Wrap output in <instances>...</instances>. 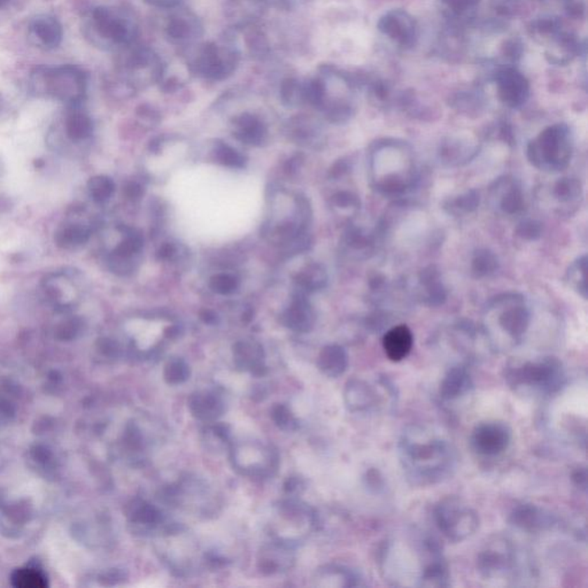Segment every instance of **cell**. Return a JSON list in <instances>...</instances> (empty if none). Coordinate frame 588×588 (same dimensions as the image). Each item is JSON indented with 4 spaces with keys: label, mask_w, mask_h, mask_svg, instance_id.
Instances as JSON below:
<instances>
[{
    "label": "cell",
    "mask_w": 588,
    "mask_h": 588,
    "mask_svg": "<svg viewBox=\"0 0 588 588\" xmlns=\"http://www.w3.org/2000/svg\"><path fill=\"white\" fill-rule=\"evenodd\" d=\"M149 1H151L153 5H156V6L169 7L174 6L179 0H149Z\"/></svg>",
    "instance_id": "obj_61"
},
{
    "label": "cell",
    "mask_w": 588,
    "mask_h": 588,
    "mask_svg": "<svg viewBox=\"0 0 588 588\" xmlns=\"http://www.w3.org/2000/svg\"><path fill=\"white\" fill-rule=\"evenodd\" d=\"M210 287L219 294H230L238 287V280L226 274H219L210 280Z\"/></svg>",
    "instance_id": "obj_46"
},
{
    "label": "cell",
    "mask_w": 588,
    "mask_h": 588,
    "mask_svg": "<svg viewBox=\"0 0 588 588\" xmlns=\"http://www.w3.org/2000/svg\"><path fill=\"white\" fill-rule=\"evenodd\" d=\"M332 203L334 206L341 210H352L356 213L360 210V200L357 196L352 192L341 191L334 194L332 197Z\"/></svg>",
    "instance_id": "obj_47"
},
{
    "label": "cell",
    "mask_w": 588,
    "mask_h": 588,
    "mask_svg": "<svg viewBox=\"0 0 588 588\" xmlns=\"http://www.w3.org/2000/svg\"><path fill=\"white\" fill-rule=\"evenodd\" d=\"M143 188L137 183H130L128 184L124 189V194L127 196L128 199L130 200H137L142 196H143Z\"/></svg>",
    "instance_id": "obj_55"
},
{
    "label": "cell",
    "mask_w": 588,
    "mask_h": 588,
    "mask_svg": "<svg viewBox=\"0 0 588 588\" xmlns=\"http://www.w3.org/2000/svg\"><path fill=\"white\" fill-rule=\"evenodd\" d=\"M93 26L99 37L114 44H127L131 39V30L127 21L107 7H98L93 11Z\"/></svg>",
    "instance_id": "obj_15"
},
{
    "label": "cell",
    "mask_w": 588,
    "mask_h": 588,
    "mask_svg": "<svg viewBox=\"0 0 588 588\" xmlns=\"http://www.w3.org/2000/svg\"><path fill=\"white\" fill-rule=\"evenodd\" d=\"M479 152L477 144L467 140L449 138L442 142L439 147L438 156L440 163L447 167H460L470 163Z\"/></svg>",
    "instance_id": "obj_19"
},
{
    "label": "cell",
    "mask_w": 588,
    "mask_h": 588,
    "mask_svg": "<svg viewBox=\"0 0 588 588\" xmlns=\"http://www.w3.org/2000/svg\"><path fill=\"white\" fill-rule=\"evenodd\" d=\"M273 417H274L276 424H278L282 429H292L293 425L296 424L294 417L292 416V413L285 406H278V407L275 408L274 411H273Z\"/></svg>",
    "instance_id": "obj_52"
},
{
    "label": "cell",
    "mask_w": 588,
    "mask_h": 588,
    "mask_svg": "<svg viewBox=\"0 0 588 588\" xmlns=\"http://www.w3.org/2000/svg\"><path fill=\"white\" fill-rule=\"evenodd\" d=\"M498 197L499 208L507 215H516L524 210V194L521 191V185L515 179L502 178L495 182V188L492 189Z\"/></svg>",
    "instance_id": "obj_21"
},
{
    "label": "cell",
    "mask_w": 588,
    "mask_h": 588,
    "mask_svg": "<svg viewBox=\"0 0 588 588\" xmlns=\"http://www.w3.org/2000/svg\"><path fill=\"white\" fill-rule=\"evenodd\" d=\"M132 519L135 523L144 525L147 530L158 528L163 523V512L156 506L150 503L140 502L138 507H135Z\"/></svg>",
    "instance_id": "obj_37"
},
{
    "label": "cell",
    "mask_w": 588,
    "mask_h": 588,
    "mask_svg": "<svg viewBox=\"0 0 588 588\" xmlns=\"http://www.w3.org/2000/svg\"><path fill=\"white\" fill-rule=\"evenodd\" d=\"M542 233H544L542 223L537 219H524L516 228V235H519V238L528 240V242L538 240L542 235Z\"/></svg>",
    "instance_id": "obj_44"
},
{
    "label": "cell",
    "mask_w": 588,
    "mask_h": 588,
    "mask_svg": "<svg viewBox=\"0 0 588 588\" xmlns=\"http://www.w3.org/2000/svg\"><path fill=\"white\" fill-rule=\"evenodd\" d=\"M507 384L524 395L550 397L556 395L566 383L562 362L556 357L509 363L505 369Z\"/></svg>",
    "instance_id": "obj_3"
},
{
    "label": "cell",
    "mask_w": 588,
    "mask_h": 588,
    "mask_svg": "<svg viewBox=\"0 0 588 588\" xmlns=\"http://www.w3.org/2000/svg\"><path fill=\"white\" fill-rule=\"evenodd\" d=\"M165 379L168 384H181L190 376V369L183 360L175 359L169 361L165 367Z\"/></svg>",
    "instance_id": "obj_42"
},
{
    "label": "cell",
    "mask_w": 588,
    "mask_h": 588,
    "mask_svg": "<svg viewBox=\"0 0 588 588\" xmlns=\"http://www.w3.org/2000/svg\"><path fill=\"white\" fill-rule=\"evenodd\" d=\"M378 29L379 32L402 48H411L416 43V22L406 11H390L379 20Z\"/></svg>",
    "instance_id": "obj_11"
},
{
    "label": "cell",
    "mask_w": 588,
    "mask_h": 588,
    "mask_svg": "<svg viewBox=\"0 0 588 588\" xmlns=\"http://www.w3.org/2000/svg\"><path fill=\"white\" fill-rule=\"evenodd\" d=\"M68 137L75 142L86 139L93 135V124L88 115L75 113L70 115L66 123Z\"/></svg>",
    "instance_id": "obj_35"
},
{
    "label": "cell",
    "mask_w": 588,
    "mask_h": 588,
    "mask_svg": "<svg viewBox=\"0 0 588 588\" xmlns=\"http://www.w3.org/2000/svg\"><path fill=\"white\" fill-rule=\"evenodd\" d=\"M506 53L508 57L515 59L521 55V45L517 44L515 41H510L507 43Z\"/></svg>",
    "instance_id": "obj_58"
},
{
    "label": "cell",
    "mask_w": 588,
    "mask_h": 588,
    "mask_svg": "<svg viewBox=\"0 0 588 588\" xmlns=\"http://www.w3.org/2000/svg\"><path fill=\"white\" fill-rule=\"evenodd\" d=\"M474 388V378L465 364L455 363L447 370L439 388L444 401H455L469 395Z\"/></svg>",
    "instance_id": "obj_16"
},
{
    "label": "cell",
    "mask_w": 588,
    "mask_h": 588,
    "mask_svg": "<svg viewBox=\"0 0 588 588\" xmlns=\"http://www.w3.org/2000/svg\"><path fill=\"white\" fill-rule=\"evenodd\" d=\"M413 336L407 325H395L384 334L383 348L388 359L393 362H400L406 359L413 350Z\"/></svg>",
    "instance_id": "obj_18"
},
{
    "label": "cell",
    "mask_w": 588,
    "mask_h": 588,
    "mask_svg": "<svg viewBox=\"0 0 588 588\" xmlns=\"http://www.w3.org/2000/svg\"><path fill=\"white\" fill-rule=\"evenodd\" d=\"M30 35L34 37L37 45L51 50L61 44L64 32L60 22L55 18L41 15L36 18L30 25Z\"/></svg>",
    "instance_id": "obj_23"
},
{
    "label": "cell",
    "mask_w": 588,
    "mask_h": 588,
    "mask_svg": "<svg viewBox=\"0 0 588 588\" xmlns=\"http://www.w3.org/2000/svg\"><path fill=\"white\" fill-rule=\"evenodd\" d=\"M509 523L514 528L528 533L547 531L556 525L557 519L552 512L533 503H519L509 514Z\"/></svg>",
    "instance_id": "obj_12"
},
{
    "label": "cell",
    "mask_w": 588,
    "mask_h": 588,
    "mask_svg": "<svg viewBox=\"0 0 588 588\" xmlns=\"http://www.w3.org/2000/svg\"><path fill=\"white\" fill-rule=\"evenodd\" d=\"M192 34L191 25L182 18L172 19L169 23L168 35L174 39H185Z\"/></svg>",
    "instance_id": "obj_49"
},
{
    "label": "cell",
    "mask_w": 588,
    "mask_h": 588,
    "mask_svg": "<svg viewBox=\"0 0 588 588\" xmlns=\"http://www.w3.org/2000/svg\"><path fill=\"white\" fill-rule=\"evenodd\" d=\"M8 3H10V0H0V8L5 6V5Z\"/></svg>",
    "instance_id": "obj_62"
},
{
    "label": "cell",
    "mask_w": 588,
    "mask_h": 588,
    "mask_svg": "<svg viewBox=\"0 0 588 588\" xmlns=\"http://www.w3.org/2000/svg\"><path fill=\"white\" fill-rule=\"evenodd\" d=\"M282 96L285 102L296 104L303 99V89L294 81H287L282 88Z\"/></svg>",
    "instance_id": "obj_50"
},
{
    "label": "cell",
    "mask_w": 588,
    "mask_h": 588,
    "mask_svg": "<svg viewBox=\"0 0 588 588\" xmlns=\"http://www.w3.org/2000/svg\"><path fill=\"white\" fill-rule=\"evenodd\" d=\"M296 282L306 291H318L327 285L328 276L321 266L313 264L302 271L296 278Z\"/></svg>",
    "instance_id": "obj_36"
},
{
    "label": "cell",
    "mask_w": 588,
    "mask_h": 588,
    "mask_svg": "<svg viewBox=\"0 0 588 588\" xmlns=\"http://www.w3.org/2000/svg\"><path fill=\"white\" fill-rule=\"evenodd\" d=\"M418 294L421 301L428 307H439L447 300V289L442 283V274L436 266H429L418 276Z\"/></svg>",
    "instance_id": "obj_17"
},
{
    "label": "cell",
    "mask_w": 588,
    "mask_h": 588,
    "mask_svg": "<svg viewBox=\"0 0 588 588\" xmlns=\"http://www.w3.org/2000/svg\"><path fill=\"white\" fill-rule=\"evenodd\" d=\"M433 519L439 532L451 542H461L474 535L479 528V516L458 496H446L433 509Z\"/></svg>",
    "instance_id": "obj_6"
},
{
    "label": "cell",
    "mask_w": 588,
    "mask_h": 588,
    "mask_svg": "<svg viewBox=\"0 0 588 588\" xmlns=\"http://www.w3.org/2000/svg\"><path fill=\"white\" fill-rule=\"evenodd\" d=\"M316 585L322 587H360L363 579L354 570L341 566H328L318 570L315 575Z\"/></svg>",
    "instance_id": "obj_22"
},
{
    "label": "cell",
    "mask_w": 588,
    "mask_h": 588,
    "mask_svg": "<svg viewBox=\"0 0 588 588\" xmlns=\"http://www.w3.org/2000/svg\"><path fill=\"white\" fill-rule=\"evenodd\" d=\"M217 156L222 165L233 167V168H242L245 163V159L237 151L228 145H219L217 147Z\"/></svg>",
    "instance_id": "obj_45"
},
{
    "label": "cell",
    "mask_w": 588,
    "mask_h": 588,
    "mask_svg": "<svg viewBox=\"0 0 588 588\" xmlns=\"http://www.w3.org/2000/svg\"><path fill=\"white\" fill-rule=\"evenodd\" d=\"M487 307L501 310L498 317L500 328L512 341H521L531 323V314L524 299L519 294L508 293L493 298Z\"/></svg>",
    "instance_id": "obj_9"
},
{
    "label": "cell",
    "mask_w": 588,
    "mask_h": 588,
    "mask_svg": "<svg viewBox=\"0 0 588 588\" xmlns=\"http://www.w3.org/2000/svg\"><path fill=\"white\" fill-rule=\"evenodd\" d=\"M90 194L96 203H104L111 198L114 192V182L107 176H96L88 183Z\"/></svg>",
    "instance_id": "obj_40"
},
{
    "label": "cell",
    "mask_w": 588,
    "mask_h": 588,
    "mask_svg": "<svg viewBox=\"0 0 588 588\" xmlns=\"http://www.w3.org/2000/svg\"><path fill=\"white\" fill-rule=\"evenodd\" d=\"M77 328L78 327H77L76 321H68L64 324L61 325L59 331H57V334L61 339H70L76 334Z\"/></svg>",
    "instance_id": "obj_54"
},
{
    "label": "cell",
    "mask_w": 588,
    "mask_h": 588,
    "mask_svg": "<svg viewBox=\"0 0 588 588\" xmlns=\"http://www.w3.org/2000/svg\"><path fill=\"white\" fill-rule=\"evenodd\" d=\"M345 242L354 251L368 257L375 246V238L371 233L361 228H350L345 235Z\"/></svg>",
    "instance_id": "obj_38"
},
{
    "label": "cell",
    "mask_w": 588,
    "mask_h": 588,
    "mask_svg": "<svg viewBox=\"0 0 588 588\" xmlns=\"http://www.w3.org/2000/svg\"><path fill=\"white\" fill-rule=\"evenodd\" d=\"M560 21L555 18H544L534 22V30L541 35H556L560 32Z\"/></svg>",
    "instance_id": "obj_51"
},
{
    "label": "cell",
    "mask_w": 588,
    "mask_h": 588,
    "mask_svg": "<svg viewBox=\"0 0 588 588\" xmlns=\"http://www.w3.org/2000/svg\"><path fill=\"white\" fill-rule=\"evenodd\" d=\"M317 366L323 374L337 378L345 374L348 367V355L341 345H328L318 355Z\"/></svg>",
    "instance_id": "obj_25"
},
{
    "label": "cell",
    "mask_w": 588,
    "mask_h": 588,
    "mask_svg": "<svg viewBox=\"0 0 588 588\" xmlns=\"http://www.w3.org/2000/svg\"><path fill=\"white\" fill-rule=\"evenodd\" d=\"M200 318L207 324H214L217 321V316L212 310H204L200 313Z\"/></svg>",
    "instance_id": "obj_60"
},
{
    "label": "cell",
    "mask_w": 588,
    "mask_h": 588,
    "mask_svg": "<svg viewBox=\"0 0 588 588\" xmlns=\"http://www.w3.org/2000/svg\"><path fill=\"white\" fill-rule=\"evenodd\" d=\"M174 253H175V246L169 244V242H165V245L161 246L158 251V258L168 260V259L172 258Z\"/></svg>",
    "instance_id": "obj_57"
},
{
    "label": "cell",
    "mask_w": 588,
    "mask_h": 588,
    "mask_svg": "<svg viewBox=\"0 0 588 588\" xmlns=\"http://www.w3.org/2000/svg\"><path fill=\"white\" fill-rule=\"evenodd\" d=\"M476 566L481 578L505 585L516 586L528 573L514 542L502 535H494L485 542Z\"/></svg>",
    "instance_id": "obj_4"
},
{
    "label": "cell",
    "mask_w": 588,
    "mask_h": 588,
    "mask_svg": "<svg viewBox=\"0 0 588 588\" xmlns=\"http://www.w3.org/2000/svg\"><path fill=\"white\" fill-rule=\"evenodd\" d=\"M573 481L575 486L585 492L587 487V474L585 467H579L573 472Z\"/></svg>",
    "instance_id": "obj_53"
},
{
    "label": "cell",
    "mask_w": 588,
    "mask_h": 588,
    "mask_svg": "<svg viewBox=\"0 0 588 588\" xmlns=\"http://www.w3.org/2000/svg\"><path fill=\"white\" fill-rule=\"evenodd\" d=\"M347 170H348V165L345 161H339L334 165V168L331 170V174L334 177H339V176L343 175Z\"/></svg>",
    "instance_id": "obj_59"
},
{
    "label": "cell",
    "mask_w": 588,
    "mask_h": 588,
    "mask_svg": "<svg viewBox=\"0 0 588 588\" xmlns=\"http://www.w3.org/2000/svg\"><path fill=\"white\" fill-rule=\"evenodd\" d=\"M238 132L235 137L246 144H259L262 142L264 136V129L258 118L253 115L244 114L235 120Z\"/></svg>",
    "instance_id": "obj_34"
},
{
    "label": "cell",
    "mask_w": 588,
    "mask_h": 588,
    "mask_svg": "<svg viewBox=\"0 0 588 588\" xmlns=\"http://www.w3.org/2000/svg\"><path fill=\"white\" fill-rule=\"evenodd\" d=\"M573 153V134L564 123L541 131L528 145L526 156L533 167L542 172H559L568 168Z\"/></svg>",
    "instance_id": "obj_5"
},
{
    "label": "cell",
    "mask_w": 588,
    "mask_h": 588,
    "mask_svg": "<svg viewBox=\"0 0 588 588\" xmlns=\"http://www.w3.org/2000/svg\"><path fill=\"white\" fill-rule=\"evenodd\" d=\"M89 238V230L80 226H71L59 231L55 235V242L61 247H76L86 244Z\"/></svg>",
    "instance_id": "obj_39"
},
{
    "label": "cell",
    "mask_w": 588,
    "mask_h": 588,
    "mask_svg": "<svg viewBox=\"0 0 588 588\" xmlns=\"http://www.w3.org/2000/svg\"><path fill=\"white\" fill-rule=\"evenodd\" d=\"M372 183L377 191L400 196L413 188L417 181L413 152L406 142L378 140L370 156Z\"/></svg>",
    "instance_id": "obj_2"
},
{
    "label": "cell",
    "mask_w": 588,
    "mask_h": 588,
    "mask_svg": "<svg viewBox=\"0 0 588 588\" xmlns=\"http://www.w3.org/2000/svg\"><path fill=\"white\" fill-rule=\"evenodd\" d=\"M223 55L224 53L215 45H208L201 52L200 57H198V70L210 78H222L226 73H229L233 66V61L230 59L226 60Z\"/></svg>",
    "instance_id": "obj_24"
},
{
    "label": "cell",
    "mask_w": 588,
    "mask_h": 588,
    "mask_svg": "<svg viewBox=\"0 0 588 588\" xmlns=\"http://www.w3.org/2000/svg\"><path fill=\"white\" fill-rule=\"evenodd\" d=\"M495 81L500 100L507 107L519 109L524 105L530 96V84L521 71L515 68L500 70Z\"/></svg>",
    "instance_id": "obj_13"
},
{
    "label": "cell",
    "mask_w": 588,
    "mask_h": 588,
    "mask_svg": "<svg viewBox=\"0 0 588 588\" xmlns=\"http://www.w3.org/2000/svg\"><path fill=\"white\" fill-rule=\"evenodd\" d=\"M143 247V238L137 233H128L127 238L115 248L114 255L118 259H129Z\"/></svg>",
    "instance_id": "obj_43"
},
{
    "label": "cell",
    "mask_w": 588,
    "mask_h": 588,
    "mask_svg": "<svg viewBox=\"0 0 588 588\" xmlns=\"http://www.w3.org/2000/svg\"><path fill=\"white\" fill-rule=\"evenodd\" d=\"M556 43L547 51L548 60L553 64H566L578 55V43L569 34H556Z\"/></svg>",
    "instance_id": "obj_30"
},
{
    "label": "cell",
    "mask_w": 588,
    "mask_h": 588,
    "mask_svg": "<svg viewBox=\"0 0 588 588\" xmlns=\"http://www.w3.org/2000/svg\"><path fill=\"white\" fill-rule=\"evenodd\" d=\"M499 269V259L488 248H479L471 259V273L476 278L491 276Z\"/></svg>",
    "instance_id": "obj_32"
},
{
    "label": "cell",
    "mask_w": 588,
    "mask_h": 588,
    "mask_svg": "<svg viewBox=\"0 0 588 588\" xmlns=\"http://www.w3.org/2000/svg\"><path fill=\"white\" fill-rule=\"evenodd\" d=\"M568 1H570V0H568Z\"/></svg>",
    "instance_id": "obj_63"
},
{
    "label": "cell",
    "mask_w": 588,
    "mask_h": 588,
    "mask_svg": "<svg viewBox=\"0 0 588 588\" xmlns=\"http://www.w3.org/2000/svg\"><path fill=\"white\" fill-rule=\"evenodd\" d=\"M582 186L578 178L563 177L553 185L552 196L557 204L562 206L577 205L582 198Z\"/></svg>",
    "instance_id": "obj_29"
},
{
    "label": "cell",
    "mask_w": 588,
    "mask_h": 588,
    "mask_svg": "<svg viewBox=\"0 0 588 588\" xmlns=\"http://www.w3.org/2000/svg\"><path fill=\"white\" fill-rule=\"evenodd\" d=\"M451 15L461 16L474 10L479 4V0H440Z\"/></svg>",
    "instance_id": "obj_48"
},
{
    "label": "cell",
    "mask_w": 588,
    "mask_h": 588,
    "mask_svg": "<svg viewBox=\"0 0 588 588\" xmlns=\"http://www.w3.org/2000/svg\"><path fill=\"white\" fill-rule=\"evenodd\" d=\"M479 203V193L476 190H469L460 196L447 199L444 203V210L453 217H465L476 212Z\"/></svg>",
    "instance_id": "obj_31"
},
{
    "label": "cell",
    "mask_w": 588,
    "mask_h": 588,
    "mask_svg": "<svg viewBox=\"0 0 588 588\" xmlns=\"http://www.w3.org/2000/svg\"><path fill=\"white\" fill-rule=\"evenodd\" d=\"M12 582L15 587L44 588L48 585L44 575L34 569H20L12 577Z\"/></svg>",
    "instance_id": "obj_41"
},
{
    "label": "cell",
    "mask_w": 588,
    "mask_h": 588,
    "mask_svg": "<svg viewBox=\"0 0 588 588\" xmlns=\"http://www.w3.org/2000/svg\"><path fill=\"white\" fill-rule=\"evenodd\" d=\"M32 88L35 93L51 95L64 102H78L86 93V75L74 66L39 68L32 73Z\"/></svg>",
    "instance_id": "obj_7"
},
{
    "label": "cell",
    "mask_w": 588,
    "mask_h": 588,
    "mask_svg": "<svg viewBox=\"0 0 588 588\" xmlns=\"http://www.w3.org/2000/svg\"><path fill=\"white\" fill-rule=\"evenodd\" d=\"M292 561L289 544L283 541H277L271 546L264 548L262 552V559L260 560L261 570L269 573H275L282 569L289 568V562Z\"/></svg>",
    "instance_id": "obj_28"
},
{
    "label": "cell",
    "mask_w": 588,
    "mask_h": 588,
    "mask_svg": "<svg viewBox=\"0 0 588 588\" xmlns=\"http://www.w3.org/2000/svg\"><path fill=\"white\" fill-rule=\"evenodd\" d=\"M401 467L408 483L429 487L442 483L455 474L458 456L447 439L422 426H409L397 444Z\"/></svg>",
    "instance_id": "obj_1"
},
{
    "label": "cell",
    "mask_w": 588,
    "mask_h": 588,
    "mask_svg": "<svg viewBox=\"0 0 588 588\" xmlns=\"http://www.w3.org/2000/svg\"><path fill=\"white\" fill-rule=\"evenodd\" d=\"M235 366L259 374L264 369V350L259 343L240 341L233 346Z\"/></svg>",
    "instance_id": "obj_26"
},
{
    "label": "cell",
    "mask_w": 588,
    "mask_h": 588,
    "mask_svg": "<svg viewBox=\"0 0 588 588\" xmlns=\"http://www.w3.org/2000/svg\"><path fill=\"white\" fill-rule=\"evenodd\" d=\"M512 431L506 422L486 421L474 426L470 436L471 449L480 456L494 458L508 449Z\"/></svg>",
    "instance_id": "obj_10"
},
{
    "label": "cell",
    "mask_w": 588,
    "mask_h": 588,
    "mask_svg": "<svg viewBox=\"0 0 588 588\" xmlns=\"http://www.w3.org/2000/svg\"><path fill=\"white\" fill-rule=\"evenodd\" d=\"M231 458L237 470L252 477H268L277 470L278 465L276 451L259 442L233 446Z\"/></svg>",
    "instance_id": "obj_8"
},
{
    "label": "cell",
    "mask_w": 588,
    "mask_h": 588,
    "mask_svg": "<svg viewBox=\"0 0 588 588\" xmlns=\"http://www.w3.org/2000/svg\"><path fill=\"white\" fill-rule=\"evenodd\" d=\"M366 479L367 481H369V483H368L369 484V486L371 487V488H374L376 492L381 490V488H383L382 478L377 477V472H376V471L372 470L370 471V472H368Z\"/></svg>",
    "instance_id": "obj_56"
},
{
    "label": "cell",
    "mask_w": 588,
    "mask_h": 588,
    "mask_svg": "<svg viewBox=\"0 0 588 588\" xmlns=\"http://www.w3.org/2000/svg\"><path fill=\"white\" fill-rule=\"evenodd\" d=\"M586 271H587V255L584 254L575 259L570 264L566 271V280L569 287L578 293L584 299H587V282H586Z\"/></svg>",
    "instance_id": "obj_33"
},
{
    "label": "cell",
    "mask_w": 588,
    "mask_h": 588,
    "mask_svg": "<svg viewBox=\"0 0 588 588\" xmlns=\"http://www.w3.org/2000/svg\"><path fill=\"white\" fill-rule=\"evenodd\" d=\"M314 314L310 306L303 299H296L282 317L287 328L298 332H308L314 325Z\"/></svg>",
    "instance_id": "obj_27"
},
{
    "label": "cell",
    "mask_w": 588,
    "mask_h": 588,
    "mask_svg": "<svg viewBox=\"0 0 588 588\" xmlns=\"http://www.w3.org/2000/svg\"><path fill=\"white\" fill-rule=\"evenodd\" d=\"M343 401L350 413H368L382 406V395L364 379L352 378L343 390Z\"/></svg>",
    "instance_id": "obj_14"
},
{
    "label": "cell",
    "mask_w": 588,
    "mask_h": 588,
    "mask_svg": "<svg viewBox=\"0 0 588 588\" xmlns=\"http://www.w3.org/2000/svg\"><path fill=\"white\" fill-rule=\"evenodd\" d=\"M189 408L198 420L214 422L222 416L226 411V404L217 392L201 391L190 397Z\"/></svg>",
    "instance_id": "obj_20"
}]
</instances>
